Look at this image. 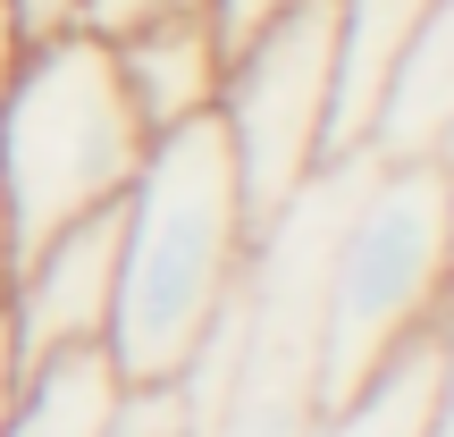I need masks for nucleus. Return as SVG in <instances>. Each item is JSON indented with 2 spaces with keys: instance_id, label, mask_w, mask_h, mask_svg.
Segmentation results:
<instances>
[{
  "instance_id": "obj_3",
  "label": "nucleus",
  "mask_w": 454,
  "mask_h": 437,
  "mask_svg": "<svg viewBox=\"0 0 454 437\" xmlns=\"http://www.w3.org/2000/svg\"><path fill=\"white\" fill-rule=\"evenodd\" d=\"M152 135L127 110V84L101 34L67 26L26 43L9 93H0V202H9L17 253L43 236L110 211L135 185Z\"/></svg>"
},
{
  "instance_id": "obj_13",
  "label": "nucleus",
  "mask_w": 454,
  "mask_h": 437,
  "mask_svg": "<svg viewBox=\"0 0 454 437\" xmlns=\"http://www.w3.org/2000/svg\"><path fill=\"white\" fill-rule=\"evenodd\" d=\"M76 9H84V0H9V17H17V34H26V43L67 34V26H76Z\"/></svg>"
},
{
  "instance_id": "obj_4",
  "label": "nucleus",
  "mask_w": 454,
  "mask_h": 437,
  "mask_svg": "<svg viewBox=\"0 0 454 437\" xmlns=\"http://www.w3.org/2000/svg\"><path fill=\"white\" fill-rule=\"evenodd\" d=\"M328 118H337V59H328V0H278L270 17L227 43V76H219V144L236 160L244 185V219H270L303 177H320L328 152Z\"/></svg>"
},
{
  "instance_id": "obj_16",
  "label": "nucleus",
  "mask_w": 454,
  "mask_h": 437,
  "mask_svg": "<svg viewBox=\"0 0 454 437\" xmlns=\"http://www.w3.org/2000/svg\"><path fill=\"white\" fill-rule=\"evenodd\" d=\"M9 277H17V227H9V202H0V303H9Z\"/></svg>"
},
{
  "instance_id": "obj_19",
  "label": "nucleus",
  "mask_w": 454,
  "mask_h": 437,
  "mask_svg": "<svg viewBox=\"0 0 454 437\" xmlns=\"http://www.w3.org/2000/svg\"><path fill=\"white\" fill-rule=\"evenodd\" d=\"M9 371L17 362H9V337H0V412H9Z\"/></svg>"
},
{
  "instance_id": "obj_11",
  "label": "nucleus",
  "mask_w": 454,
  "mask_h": 437,
  "mask_svg": "<svg viewBox=\"0 0 454 437\" xmlns=\"http://www.w3.org/2000/svg\"><path fill=\"white\" fill-rule=\"evenodd\" d=\"M211 9L219 0H84L76 26L101 34V43H118V34H144V26H160V17H211Z\"/></svg>"
},
{
  "instance_id": "obj_1",
  "label": "nucleus",
  "mask_w": 454,
  "mask_h": 437,
  "mask_svg": "<svg viewBox=\"0 0 454 437\" xmlns=\"http://www.w3.org/2000/svg\"><path fill=\"white\" fill-rule=\"evenodd\" d=\"M244 253H253V219L219 127L194 118L177 135H152L135 185L118 194V294L101 328L127 387H168L185 371L202 328L236 294Z\"/></svg>"
},
{
  "instance_id": "obj_15",
  "label": "nucleus",
  "mask_w": 454,
  "mask_h": 437,
  "mask_svg": "<svg viewBox=\"0 0 454 437\" xmlns=\"http://www.w3.org/2000/svg\"><path fill=\"white\" fill-rule=\"evenodd\" d=\"M17 59H26V34H17V17H9V0H0V93H9V76H17Z\"/></svg>"
},
{
  "instance_id": "obj_14",
  "label": "nucleus",
  "mask_w": 454,
  "mask_h": 437,
  "mask_svg": "<svg viewBox=\"0 0 454 437\" xmlns=\"http://www.w3.org/2000/svg\"><path fill=\"white\" fill-rule=\"evenodd\" d=\"M270 9H278V0H219L211 17H219V34H227V43H236V34L253 26V17H270Z\"/></svg>"
},
{
  "instance_id": "obj_9",
  "label": "nucleus",
  "mask_w": 454,
  "mask_h": 437,
  "mask_svg": "<svg viewBox=\"0 0 454 437\" xmlns=\"http://www.w3.org/2000/svg\"><path fill=\"white\" fill-rule=\"evenodd\" d=\"M446 135H454V0H429L395 59L387 101H379L371 160H438Z\"/></svg>"
},
{
  "instance_id": "obj_8",
  "label": "nucleus",
  "mask_w": 454,
  "mask_h": 437,
  "mask_svg": "<svg viewBox=\"0 0 454 437\" xmlns=\"http://www.w3.org/2000/svg\"><path fill=\"white\" fill-rule=\"evenodd\" d=\"M118 404H127V378H118L110 345H59V354H34L9 371L0 437H101Z\"/></svg>"
},
{
  "instance_id": "obj_20",
  "label": "nucleus",
  "mask_w": 454,
  "mask_h": 437,
  "mask_svg": "<svg viewBox=\"0 0 454 437\" xmlns=\"http://www.w3.org/2000/svg\"><path fill=\"white\" fill-rule=\"evenodd\" d=\"M438 168H446V185H454V135H446V152H438Z\"/></svg>"
},
{
  "instance_id": "obj_17",
  "label": "nucleus",
  "mask_w": 454,
  "mask_h": 437,
  "mask_svg": "<svg viewBox=\"0 0 454 437\" xmlns=\"http://www.w3.org/2000/svg\"><path fill=\"white\" fill-rule=\"evenodd\" d=\"M429 437H454V378H446V395H438V412H429Z\"/></svg>"
},
{
  "instance_id": "obj_7",
  "label": "nucleus",
  "mask_w": 454,
  "mask_h": 437,
  "mask_svg": "<svg viewBox=\"0 0 454 437\" xmlns=\"http://www.w3.org/2000/svg\"><path fill=\"white\" fill-rule=\"evenodd\" d=\"M429 0H328V59H337V118H328V152H371L379 101L395 84L412 26Z\"/></svg>"
},
{
  "instance_id": "obj_12",
  "label": "nucleus",
  "mask_w": 454,
  "mask_h": 437,
  "mask_svg": "<svg viewBox=\"0 0 454 437\" xmlns=\"http://www.w3.org/2000/svg\"><path fill=\"white\" fill-rule=\"evenodd\" d=\"M101 437H185L177 387H127V404H118V421Z\"/></svg>"
},
{
  "instance_id": "obj_6",
  "label": "nucleus",
  "mask_w": 454,
  "mask_h": 437,
  "mask_svg": "<svg viewBox=\"0 0 454 437\" xmlns=\"http://www.w3.org/2000/svg\"><path fill=\"white\" fill-rule=\"evenodd\" d=\"M110 59H118V84H127V110L144 118V135H177L219 110V76H227L219 17H160L144 34H118Z\"/></svg>"
},
{
  "instance_id": "obj_18",
  "label": "nucleus",
  "mask_w": 454,
  "mask_h": 437,
  "mask_svg": "<svg viewBox=\"0 0 454 437\" xmlns=\"http://www.w3.org/2000/svg\"><path fill=\"white\" fill-rule=\"evenodd\" d=\"M438 345H446V362H454V286H446V303H438Z\"/></svg>"
},
{
  "instance_id": "obj_5",
  "label": "nucleus",
  "mask_w": 454,
  "mask_h": 437,
  "mask_svg": "<svg viewBox=\"0 0 454 437\" xmlns=\"http://www.w3.org/2000/svg\"><path fill=\"white\" fill-rule=\"evenodd\" d=\"M110 294H118V202L59 227V236H43L34 253H17L9 303H0L9 362L59 354V345H101Z\"/></svg>"
},
{
  "instance_id": "obj_2",
  "label": "nucleus",
  "mask_w": 454,
  "mask_h": 437,
  "mask_svg": "<svg viewBox=\"0 0 454 437\" xmlns=\"http://www.w3.org/2000/svg\"><path fill=\"white\" fill-rule=\"evenodd\" d=\"M454 286V185L438 160H371L328 236L320 277V404L379 378L438 328Z\"/></svg>"
},
{
  "instance_id": "obj_10",
  "label": "nucleus",
  "mask_w": 454,
  "mask_h": 437,
  "mask_svg": "<svg viewBox=\"0 0 454 437\" xmlns=\"http://www.w3.org/2000/svg\"><path fill=\"white\" fill-rule=\"evenodd\" d=\"M446 378H454V362H446L438 328H429V337H412L379 378H362L354 395L320 404L303 437H429V412H438Z\"/></svg>"
}]
</instances>
